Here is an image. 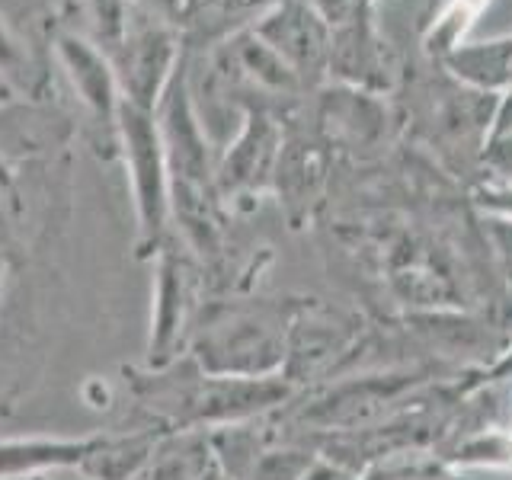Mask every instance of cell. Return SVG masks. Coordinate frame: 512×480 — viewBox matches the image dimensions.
<instances>
[{"instance_id":"25","label":"cell","mask_w":512,"mask_h":480,"mask_svg":"<svg viewBox=\"0 0 512 480\" xmlns=\"http://www.w3.org/2000/svg\"><path fill=\"white\" fill-rule=\"evenodd\" d=\"M506 282H509V292L506 295H509V304H512V279H506Z\"/></svg>"},{"instance_id":"2","label":"cell","mask_w":512,"mask_h":480,"mask_svg":"<svg viewBox=\"0 0 512 480\" xmlns=\"http://www.w3.org/2000/svg\"><path fill=\"white\" fill-rule=\"evenodd\" d=\"M301 298L205 301L192 324L186 356L208 375L276 378L288 356V330Z\"/></svg>"},{"instance_id":"6","label":"cell","mask_w":512,"mask_h":480,"mask_svg":"<svg viewBox=\"0 0 512 480\" xmlns=\"http://www.w3.org/2000/svg\"><path fill=\"white\" fill-rule=\"evenodd\" d=\"M282 128L263 109H247L244 128H240L231 151L224 154L218 167V192L228 205H253L263 189L272 186L276 176L279 151H282Z\"/></svg>"},{"instance_id":"1","label":"cell","mask_w":512,"mask_h":480,"mask_svg":"<svg viewBox=\"0 0 512 480\" xmlns=\"http://www.w3.org/2000/svg\"><path fill=\"white\" fill-rule=\"evenodd\" d=\"M125 388L144 426L154 432H215L263 420L285 410L298 394L282 375H208L189 356L164 368H125Z\"/></svg>"},{"instance_id":"12","label":"cell","mask_w":512,"mask_h":480,"mask_svg":"<svg viewBox=\"0 0 512 480\" xmlns=\"http://www.w3.org/2000/svg\"><path fill=\"white\" fill-rule=\"evenodd\" d=\"M218 468L212 432H160L132 480H208Z\"/></svg>"},{"instance_id":"5","label":"cell","mask_w":512,"mask_h":480,"mask_svg":"<svg viewBox=\"0 0 512 480\" xmlns=\"http://www.w3.org/2000/svg\"><path fill=\"white\" fill-rule=\"evenodd\" d=\"M116 128L122 135L125 164L132 173V192L138 208V247L141 256H154L170 237V183L164 138L151 119V109L119 103Z\"/></svg>"},{"instance_id":"18","label":"cell","mask_w":512,"mask_h":480,"mask_svg":"<svg viewBox=\"0 0 512 480\" xmlns=\"http://www.w3.org/2000/svg\"><path fill=\"white\" fill-rule=\"evenodd\" d=\"M471 202L484 215L512 218V183H477L471 192Z\"/></svg>"},{"instance_id":"16","label":"cell","mask_w":512,"mask_h":480,"mask_svg":"<svg viewBox=\"0 0 512 480\" xmlns=\"http://www.w3.org/2000/svg\"><path fill=\"white\" fill-rule=\"evenodd\" d=\"M512 378V343L496 356L487 368H480V372H471L455 381V394L461 400H468L480 391H487L490 384H500V381H509Z\"/></svg>"},{"instance_id":"7","label":"cell","mask_w":512,"mask_h":480,"mask_svg":"<svg viewBox=\"0 0 512 480\" xmlns=\"http://www.w3.org/2000/svg\"><path fill=\"white\" fill-rule=\"evenodd\" d=\"M301 84H314L330 71V26L308 0H282L253 29Z\"/></svg>"},{"instance_id":"13","label":"cell","mask_w":512,"mask_h":480,"mask_svg":"<svg viewBox=\"0 0 512 480\" xmlns=\"http://www.w3.org/2000/svg\"><path fill=\"white\" fill-rule=\"evenodd\" d=\"M170 61H173V42L167 32L144 29L138 39H132L125 58V103L154 109Z\"/></svg>"},{"instance_id":"17","label":"cell","mask_w":512,"mask_h":480,"mask_svg":"<svg viewBox=\"0 0 512 480\" xmlns=\"http://www.w3.org/2000/svg\"><path fill=\"white\" fill-rule=\"evenodd\" d=\"M484 237L493 250V260L503 269V276L512 279V218L484 215Z\"/></svg>"},{"instance_id":"22","label":"cell","mask_w":512,"mask_h":480,"mask_svg":"<svg viewBox=\"0 0 512 480\" xmlns=\"http://www.w3.org/2000/svg\"><path fill=\"white\" fill-rule=\"evenodd\" d=\"M0 189H10V173L4 164H0Z\"/></svg>"},{"instance_id":"14","label":"cell","mask_w":512,"mask_h":480,"mask_svg":"<svg viewBox=\"0 0 512 480\" xmlns=\"http://www.w3.org/2000/svg\"><path fill=\"white\" fill-rule=\"evenodd\" d=\"M61 52L71 68L77 90L84 93L87 106L96 112V116H106L116 122L119 106H116V96H112V74L106 68V61L96 55L93 48H87L84 42H74V39H64Z\"/></svg>"},{"instance_id":"15","label":"cell","mask_w":512,"mask_h":480,"mask_svg":"<svg viewBox=\"0 0 512 480\" xmlns=\"http://www.w3.org/2000/svg\"><path fill=\"white\" fill-rule=\"evenodd\" d=\"M490 0H448V7L436 16V20H429V29H426V52L429 55H448L452 48H458L464 42V32L474 26V20Z\"/></svg>"},{"instance_id":"20","label":"cell","mask_w":512,"mask_h":480,"mask_svg":"<svg viewBox=\"0 0 512 480\" xmlns=\"http://www.w3.org/2000/svg\"><path fill=\"white\" fill-rule=\"evenodd\" d=\"M512 132V90H506L500 100H496V112H493V125H490V138ZM487 138V141H490Z\"/></svg>"},{"instance_id":"23","label":"cell","mask_w":512,"mask_h":480,"mask_svg":"<svg viewBox=\"0 0 512 480\" xmlns=\"http://www.w3.org/2000/svg\"><path fill=\"white\" fill-rule=\"evenodd\" d=\"M61 477H64V474H45L42 480H61ZM74 477H77V474H74ZM77 480H80V477H77Z\"/></svg>"},{"instance_id":"11","label":"cell","mask_w":512,"mask_h":480,"mask_svg":"<svg viewBox=\"0 0 512 480\" xmlns=\"http://www.w3.org/2000/svg\"><path fill=\"white\" fill-rule=\"evenodd\" d=\"M439 61L448 77L471 90L493 96L512 90V32L487 42H461Z\"/></svg>"},{"instance_id":"9","label":"cell","mask_w":512,"mask_h":480,"mask_svg":"<svg viewBox=\"0 0 512 480\" xmlns=\"http://www.w3.org/2000/svg\"><path fill=\"white\" fill-rule=\"evenodd\" d=\"M330 170L333 151L320 135H295L282 141L272 186L279 192V202L285 205L292 228H304V221H311L317 208L324 205Z\"/></svg>"},{"instance_id":"4","label":"cell","mask_w":512,"mask_h":480,"mask_svg":"<svg viewBox=\"0 0 512 480\" xmlns=\"http://www.w3.org/2000/svg\"><path fill=\"white\" fill-rule=\"evenodd\" d=\"M154 260V311L144 368H164L186 356L192 324L205 304V269L199 266L196 253L183 250L173 237H167Z\"/></svg>"},{"instance_id":"26","label":"cell","mask_w":512,"mask_h":480,"mask_svg":"<svg viewBox=\"0 0 512 480\" xmlns=\"http://www.w3.org/2000/svg\"><path fill=\"white\" fill-rule=\"evenodd\" d=\"M32 480H42V477H32Z\"/></svg>"},{"instance_id":"19","label":"cell","mask_w":512,"mask_h":480,"mask_svg":"<svg viewBox=\"0 0 512 480\" xmlns=\"http://www.w3.org/2000/svg\"><path fill=\"white\" fill-rule=\"evenodd\" d=\"M0 74L16 80V84H29V58L10 39V32L4 26H0Z\"/></svg>"},{"instance_id":"3","label":"cell","mask_w":512,"mask_h":480,"mask_svg":"<svg viewBox=\"0 0 512 480\" xmlns=\"http://www.w3.org/2000/svg\"><path fill=\"white\" fill-rule=\"evenodd\" d=\"M368 333L365 317L320 298H301L288 330V356L282 365V378L292 388L311 391L317 384L336 378L352 359V352Z\"/></svg>"},{"instance_id":"10","label":"cell","mask_w":512,"mask_h":480,"mask_svg":"<svg viewBox=\"0 0 512 480\" xmlns=\"http://www.w3.org/2000/svg\"><path fill=\"white\" fill-rule=\"evenodd\" d=\"M103 432L90 436H26L0 439V480H32L45 474H80L87 458L96 452Z\"/></svg>"},{"instance_id":"21","label":"cell","mask_w":512,"mask_h":480,"mask_svg":"<svg viewBox=\"0 0 512 480\" xmlns=\"http://www.w3.org/2000/svg\"><path fill=\"white\" fill-rule=\"evenodd\" d=\"M10 80H4V77H0V106H4V103H10Z\"/></svg>"},{"instance_id":"24","label":"cell","mask_w":512,"mask_h":480,"mask_svg":"<svg viewBox=\"0 0 512 480\" xmlns=\"http://www.w3.org/2000/svg\"><path fill=\"white\" fill-rule=\"evenodd\" d=\"M0 288H4V256H0Z\"/></svg>"},{"instance_id":"8","label":"cell","mask_w":512,"mask_h":480,"mask_svg":"<svg viewBox=\"0 0 512 480\" xmlns=\"http://www.w3.org/2000/svg\"><path fill=\"white\" fill-rule=\"evenodd\" d=\"M320 138L330 151H343L352 157H375L388 141V106L381 93L340 84L320 100Z\"/></svg>"}]
</instances>
